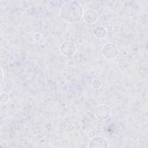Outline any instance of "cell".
<instances>
[{
    "instance_id": "6da1fadb",
    "label": "cell",
    "mask_w": 148,
    "mask_h": 148,
    "mask_svg": "<svg viewBox=\"0 0 148 148\" xmlns=\"http://www.w3.org/2000/svg\"><path fill=\"white\" fill-rule=\"evenodd\" d=\"M61 15L66 22L71 23L77 22L83 17V8L77 2L67 1L61 7Z\"/></svg>"
},
{
    "instance_id": "7a4b0ae2",
    "label": "cell",
    "mask_w": 148,
    "mask_h": 148,
    "mask_svg": "<svg viewBox=\"0 0 148 148\" xmlns=\"http://www.w3.org/2000/svg\"><path fill=\"white\" fill-rule=\"evenodd\" d=\"M119 53L117 46L112 43H108L104 45L102 49L103 56L108 60H113L116 58Z\"/></svg>"
},
{
    "instance_id": "3957f363",
    "label": "cell",
    "mask_w": 148,
    "mask_h": 148,
    "mask_svg": "<svg viewBox=\"0 0 148 148\" xmlns=\"http://www.w3.org/2000/svg\"><path fill=\"white\" fill-rule=\"evenodd\" d=\"M110 114L109 108L105 105H98L95 110V116L96 118L100 120L108 119Z\"/></svg>"
},
{
    "instance_id": "277c9868",
    "label": "cell",
    "mask_w": 148,
    "mask_h": 148,
    "mask_svg": "<svg viewBox=\"0 0 148 148\" xmlns=\"http://www.w3.org/2000/svg\"><path fill=\"white\" fill-rule=\"evenodd\" d=\"M60 50L61 53L65 56H72L76 53V47L74 43L69 41H66L61 44Z\"/></svg>"
},
{
    "instance_id": "5b68a950",
    "label": "cell",
    "mask_w": 148,
    "mask_h": 148,
    "mask_svg": "<svg viewBox=\"0 0 148 148\" xmlns=\"http://www.w3.org/2000/svg\"><path fill=\"white\" fill-rule=\"evenodd\" d=\"M89 147H108L109 144L105 138L100 136H96L91 138L88 144Z\"/></svg>"
},
{
    "instance_id": "8992f818",
    "label": "cell",
    "mask_w": 148,
    "mask_h": 148,
    "mask_svg": "<svg viewBox=\"0 0 148 148\" xmlns=\"http://www.w3.org/2000/svg\"><path fill=\"white\" fill-rule=\"evenodd\" d=\"M84 21L88 24H94L98 19V14L94 10L88 9L84 12L83 15Z\"/></svg>"
},
{
    "instance_id": "52a82bcc",
    "label": "cell",
    "mask_w": 148,
    "mask_h": 148,
    "mask_svg": "<svg viewBox=\"0 0 148 148\" xmlns=\"http://www.w3.org/2000/svg\"><path fill=\"white\" fill-rule=\"evenodd\" d=\"M94 34L98 39L103 38L106 35V30L102 26H98L94 30Z\"/></svg>"
},
{
    "instance_id": "ba28073f",
    "label": "cell",
    "mask_w": 148,
    "mask_h": 148,
    "mask_svg": "<svg viewBox=\"0 0 148 148\" xmlns=\"http://www.w3.org/2000/svg\"><path fill=\"white\" fill-rule=\"evenodd\" d=\"M101 86V83L99 80L95 79L92 83V86L95 88H98Z\"/></svg>"
},
{
    "instance_id": "9c48e42d",
    "label": "cell",
    "mask_w": 148,
    "mask_h": 148,
    "mask_svg": "<svg viewBox=\"0 0 148 148\" xmlns=\"http://www.w3.org/2000/svg\"><path fill=\"white\" fill-rule=\"evenodd\" d=\"M1 82H2V80H3V70L2 68H1Z\"/></svg>"
}]
</instances>
